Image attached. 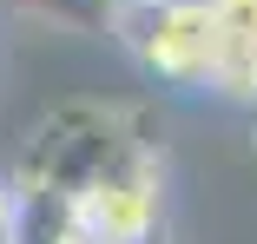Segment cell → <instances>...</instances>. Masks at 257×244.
<instances>
[{
	"label": "cell",
	"instance_id": "6da1fadb",
	"mask_svg": "<svg viewBox=\"0 0 257 244\" xmlns=\"http://www.w3.org/2000/svg\"><path fill=\"white\" fill-rule=\"evenodd\" d=\"M139 152H152V145L139 139L132 112L99 106V99H73V106H60L53 119L33 126L14 185H33V191H60V198H73V191H86L92 178H106V172H119V165L139 159Z\"/></svg>",
	"mask_w": 257,
	"mask_h": 244
},
{
	"label": "cell",
	"instance_id": "7a4b0ae2",
	"mask_svg": "<svg viewBox=\"0 0 257 244\" xmlns=\"http://www.w3.org/2000/svg\"><path fill=\"white\" fill-rule=\"evenodd\" d=\"M106 27L145 79L172 92H211L218 0H106Z\"/></svg>",
	"mask_w": 257,
	"mask_h": 244
},
{
	"label": "cell",
	"instance_id": "3957f363",
	"mask_svg": "<svg viewBox=\"0 0 257 244\" xmlns=\"http://www.w3.org/2000/svg\"><path fill=\"white\" fill-rule=\"evenodd\" d=\"M73 244H165V165L159 152H139L119 172L92 178L66 198Z\"/></svg>",
	"mask_w": 257,
	"mask_h": 244
},
{
	"label": "cell",
	"instance_id": "277c9868",
	"mask_svg": "<svg viewBox=\"0 0 257 244\" xmlns=\"http://www.w3.org/2000/svg\"><path fill=\"white\" fill-rule=\"evenodd\" d=\"M211 92L231 99V106H257V0H218Z\"/></svg>",
	"mask_w": 257,
	"mask_h": 244
},
{
	"label": "cell",
	"instance_id": "5b68a950",
	"mask_svg": "<svg viewBox=\"0 0 257 244\" xmlns=\"http://www.w3.org/2000/svg\"><path fill=\"white\" fill-rule=\"evenodd\" d=\"M14 211H20V191H14V178L0 185V244L14 237Z\"/></svg>",
	"mask_w": 257,
	"mask_h": 244
}]
</instances>
